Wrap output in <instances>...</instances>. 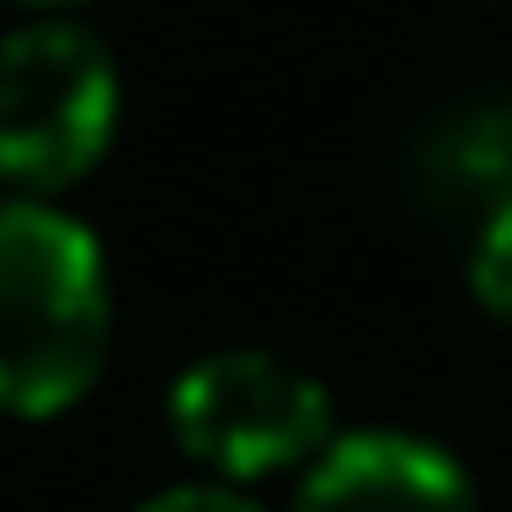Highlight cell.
<instances>
[{
  "label": "cell",
  "mask_w": 512,
  "mask_h": 512,
  "mask_svg": "<svg viewBox=\"0 0 512 512\" xmlns=\"http://www.w3.org/2000/svg\"><path fill=\"white\" fill-rule=\"evenodd\" d=\"M113 354L98 234L46 196H0V415L53 422L91 400Z\"/></svg>",
  "instance_id": "1"
},
{
  "label": "cell",
  "mask_w": 512,
  "mask_h": 512,
  "mask_svg": "<svg viewBox=\"0 0 512 512\" xmlns=\"http://www.w3.org/2000/svg\"><path fill=\"white\" fill-rule=\"evenodd\" d=\"M121 136V61L76 16H31L0 38V196L61 204Z\"/></svg>",
  "instance_id": "2"
},
{
  "label": "cell",
  "mask_w": 512,
  "mask_h": 512,
  "mask_svg": "<svg viewBox=\"0 0 512 512\" xmlns=\"http://www.w3.org/2000/svg\"><path fill=\"white\" fill-rule=\"evenodd\" d=\"M166 437L204 482H302L339 437L317 369L272 347H211L166 384Z\"/></svg>",
  "instance_id": "3"
},
{
  "label": "cell",
  "mask_w": 512,
  "mask_h": 512,
  "mask_svg": "<svg viewBox=\"0 0 512 512\" xmlns=\"http://www.w3.org/2000/svg\"><path fill=\"white\" fill-rule=\"evenodd\" d=\"M400 204L430 241H467L512 204V83H467L400 136Z\"/></svg>",
  "instance_id": "4"
},
{
  "label": "cell",
  "mask_w": 512,
  "mask_h": 512,
  "mask_svg": "<svg viewBox=\"0 0 512 512\" xmlns=\"http://www.w3.org/2000/svg\"><path fill=\"white\" fill-rule=\"evenodd\" d=\"M287 512H482V490L452 445L392 422H362L324 445Z\"/></svg>",
  "instance_id": "5"
},
{
  "label": "cell",
  "mask_w": 512,
  "mask_h": 512,
  "mask_svg": "<svg viewBox=\"0 0 512 512\" xmlns=\"http://www.w3.org/2000/svg\"><path fill=\"white\" fill-rule=\"evenodd\" d=\"M460 272H467V294H475L482 317L512 324V204H505V211H497V219L460 249Z\"/></svg>",
  "instance_id": "6"
},
{
  "label": "cell",
  "mask_w": 512,
  "mask_h": 512,
  "mask_svg": "<svg viewBox=\"0 0 512 512\" xmlns=\"http://www.w3.org/2000/svg\"><path fill=\"white\" fill-rule=\"evenodd\" d=\"M128 512H272V505H256L249 490H234V482H166V490H151L144 505H128Z\"/></svg>",
  "instance_id": "7"
},
{
  "label": "cell",
  "mask_w": 512,
  "mask_h": 512,
  "mask_svg": "<svg viewBox=\"0 0 512 512\" xmlns=\"http://www.w3.org/2000/svg\"><path fill=\"white\" fill-rule=\"evenodd\" d=\"M23 16H76V8H91V0H16Z\"/></svg>",
  "instance_id": "8"
}]
</instances>
